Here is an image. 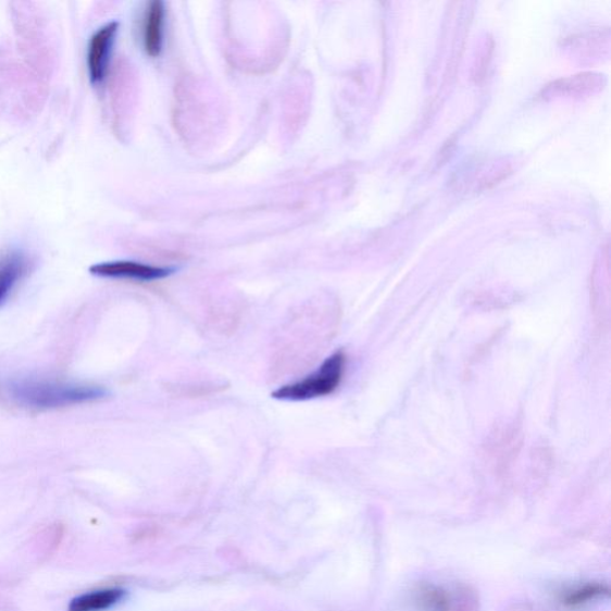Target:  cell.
Returning <instances> with one entry per match:
<instances>
[{
	"label": "cell",
	"mask_w": 611,
	"mask_h": 611,
	"mask_svg": "<svg viewBox=\"0 0 611 611\" xmlns=\"http://www.w3.org/2000/svg\"><path fill=\"white\" fill-rule=\"evenodd\" d=\"M8 397L21 408L30 410H55L101 400L108 396L102 386L41 381L21 377L5 386Z\"/></svg>",
	"instance_id": "obj_1"
},
{
	"label": "cell",
	"mask_w": 611,
	"mask_h": 611,
	"mask_svg": "<svg viewBox=\"0 0 611 611\" xmlns=\"http://www.w3.org/2000/svg\"><path fill=\"white\" fill-rule=\"evenodd\" d=\"M347 357L337 351L325 360L321 369L295 384L275 390L273 398L285 401H304L333 395L344 381Z\"/></svg>",
	"instance_id": "obj_2"
},
{
	"label": "cell",
	"mask_w": 611,
	"mask_h": 611,
	"mask_svg": "<svg viewBox=\"0 0 611 611\" xmlns=\"http://www.w3.org/2000/svg\"><path fill=\"white\" fill-rule=\"evenodd\" d=\"M95 276L105 278L144 280L163 279L175 273V267L154 266L132 261H114L95 264L90 267Z\"/></svg>",
	"instance_id": "obj_3"
},
{
	"label": "cell",
	"mask_w": 611,
	"mask_h": 611,
	"mask_svg": "<svg viewBox=\"0 0 611 611\" xmlns=\"http://www.w3.org/2000/svg\"><path fill=\"white\" fill-rule=\"evenodd\" d=\"M119 22L107 23L97 30L90 39L88 47V70L93 85L101 84L107 75L110 54H112Z\"/></svg>",
	"instance_id": "obj_4"
},
{
	"label": "cell",
	"mask_w": 611,
	"mask_h": 611,
	"mask_svg": "<svg viewBox=\"0 0 611 611\" xmlns=\"http://www.w3.org/2000/svg\"><path fill=\"white\" fill-rule=\"evenodd\" d=\"M29 267L28 257L20 250L0 253V308L8 301Z\"/></svg>",
	"instance_id": "obj_5"
},
{
	"label": "cell",
	"mask_w": 611,
	"mask_h": 611,
	"mask_svg": "<svg viewBox=\"0 0 611 611\" xmlns=\"http://www.w3.org/2000/svg\"><path fill=\"white\" fill-rule=\"evenodd\" d=\"M164 4L152 2L146 12L144 26V47L149 57L161 55L163 47Z\"/></svg>",
	"instance_id": "obj_6"
},
{
	"label": "cell",
	"mask_w": 611,
	"mask_h": 611,
	"mask_svg": "<svg viewBox=\"0 0 611 611\" xmlns=\"http://www.w3.org/2000/svg\"><path fill=\"white\" fill-rule=\"evenodd\" d=\"M125 591L121 589H104L82 595L73 600L68 611H101L112 608L122 600Z\"/></svg>",
	"instance_id": "obj_7"
},
{
	"label": "cell",
	"mask_w": 611,
	"mask_h": 611,
	"mask_svg": "<svg viewBox=\"0 0 611 611\" xmlns=\"http://www.w3.org/2000/svg\"><path fill=\"white\" fill-rule=\"evenodd\" d=\"M608 594V589L606 586L600 584H588L582 586V588L573 590L565 597L564 603L568 607L576 608L584 606L586 603H590L591 601L597 600L598 597Z\"/></svg>",
	"instance_id": "obj_8"
}]
</instances>
